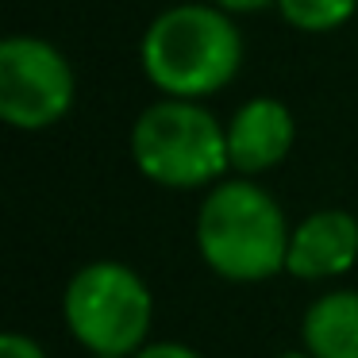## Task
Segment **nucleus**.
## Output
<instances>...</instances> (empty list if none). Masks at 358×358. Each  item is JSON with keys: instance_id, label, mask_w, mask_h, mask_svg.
<instances>
[{"instance_id": "nucleus-3", "label": "nucleus", "mask_w": 358, "mask_h": 358, "mask_svg": "<svg viewBox=\"0 0 358 358\" xmlns=\"http://www.w3.org/2000/svg\"><path fill=\"white\" fill-rule=\"evenodd\" d=\"M131 158L162 189L220 185L227 162V127L196 101H155L131 127Z\"/></svg>"}, {"instance_id": "nucleus-5", "label": "nucleus", "mask_w": 358, "mask_h": 358, "mask_svg": "<svg viewBox=\"0 0 358 358\" xmlns=\"http://www.w3.org/2000/svg\"><path fill=\"white\" fill-rule=\"evenodd\" d=\"M73 70L47 39L12 35L0 43V120L16 131L55 127L73 108Z\"/></svg>"}, {"instance_id": "nucleus-9", "label": "nucleus", "mask_w": 358, "mask_h": 358, "mask_svg": "<svg viewBox=\"0 0 358 358\" xmlns=\"http://www.w3.org/2000/svg\"><path fill=\"white\" fill-rule=\"evenodd\" d=\"M358 0H278V12L285 16L289 27L308 35H324L343 27L355 16Z\"/></svg>"}, {"instance_id": "nucleus-14", "label": "nucleus", "mask_w": 358, "mask_h": 358, "mask_svg": "<svg viewBox=\"0 0 358 358\" xmlns=\"http://www.w3.org/2000/svg\"><path fill=\"white\" fill-rule=\"evenodd\" d=\"M89 358H124V355H89Z\"/></svg>"}, {"instance_id": "nucleus-8", "label": "nucleus", "mask_w": 358, "mask_h": 358, "mask_svg": "<svg viewBox=\"0 0 358 358\" xmlns=\"http://www.w3.org/2000/svg\"><path fill=\"white\" fill-rule=\"evenodd\" d=\"M301 347L312 358H358V289H327L304 308Z\"/></svg>"}, {"instance_id": "nucleus-2", "label": "nucleus", "mask_w": 358, "mask_h": 358, "mask_svg": "<svg viewBox=\"0 0 358 358\" xmlns=\"http://www.w3.org/2000/svg\"><path fill=\"white\" fill-rule=\"evenodd\" d=\"M139 62L166 101H201L239 73L243 35L216 4H178L143 31Z\"/></svg>"}, {"instance_id": "nucleus-4", "label": "nucleus", "mask_w": 358, "mask_h": 358, "mask_svg": "<svg viewBox=\"0 0 358 358\" xmlns=\"http://www.w3.org/2000/svg\"><path fill=\"white\" fill-rule=\"evenodd\" d=\"M62 316L70 335L89 355L135 358L150 343L155 296L131 266L96 258L66 281Z\"/></svg>"}, {"instance_id": "nucleus-12", "label": "nucleus", "mask_w": 358, "mask_h": 358, "mask_svg": "<svg viewBox=\"0 0 358 358\" xmlns=\"http://www.w3.org/2000/svg\"><path fill=\"white\" fill-rule=\"evenodd\" d=\"M216 8H224V12H258V8H266V4H278V0H212Z\"/></svg>"}, {"instance_id": "nucleus-6", "label": "nucleus", "mask_w": 358, "mask_h": 358, "mask_svg": "<svg viewBox=\"0 0 358 358\" xmlns=\"http://www.w3.org/2000/svg\"><path fill=\"white\" fill-rule=\"evenodd\" d=\"M358 262V220L343 208H320L289 235L285 273L296 281H335Z\"/></svg>"}, {"instance_id": "nucleus-10", "label": "nucleus", "mask_w": 358, "mask_h": 358, "mask_svg": "<svg viewBox=\"0 0 358 358\" xmlns=\"http://www.w3.org/2000/svg\"><path fill=\"white\" fill-rule=\"evenodd\" d=\"M0 358H47V350L24 331H4L0 335Z\"/></svg>"}, {"instance_id": "nucleus-7", "label": "nucleus", "mask_w": 358, "mask_h": 358, "mask_svg": "<svg viewBox=\"0 0 358 358\" xmlns=\"http://www.w3.org/2000/svg\"><path fill=\"white\" fill-rule=\"evenodd\" d=\"M293 139V112L273 96H255L227 124V162L239 178H255V173H266L285 162Z\"/></svg>"}, {"instance_id": "nucleus-11", "label": "nucleus", "mask_w": 358, "mask_h": 358, "mask_svg": "<svg viewBox=\"0 0 358 358\" xmlns=\"http://www.w3.org/2000/svg\"><path fill=\"white\" fill-rule=\"evenodd\" d=\"M135 358H204V355H196L193 347H185V343L162 339V343H147Z\"/></svg>"}, {"instance_id": "nucleus-1", "label": "nucleus", "mask_w": 358, "mask_h": 358, "mask_svg": "<svg viewBox=\"0 0 358 358\" xmlns=\"http://www.w3.org/2000/svg\"><path fill=\"white\" fill-rule=\"evenodd\" d=\"M289 235L281 204L250 178H231L208 189L196 208V250L216 278L255 285L285 273Z\"/></svg>"}, {"instance_id": "nucleus-13", "label": "nucleus", "mask_w": 358, "mask_h": 358, "mask_svg": "<svg viewBox=\"0 0 358 358\" xmlns=\"http://www.w3.org/2000/svg\"><path fill=\"white\" fill-rule=\"evenodd\" d=\"M278 358H312V355L301 347V350H285V355H278Z\"/></svg>"}]
</instances>
